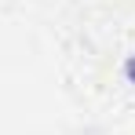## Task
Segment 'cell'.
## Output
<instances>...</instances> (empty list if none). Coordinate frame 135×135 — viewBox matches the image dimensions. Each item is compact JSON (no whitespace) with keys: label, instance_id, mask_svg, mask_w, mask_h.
<instances>
[{"label":"cell","instance_id":"cell-1","mask_svg":"<svg viewBox=\"0 0 135 135\" xmlns=\"http://www.w3.org/2000/svg\"><path fill=\"white\" fill-rule=\"evenodd\" d=\"M120 77H124L128 88H135V55H124V62H120Z\"/></svg>","mask_w":135,"mask_h":135}]
</instances>
